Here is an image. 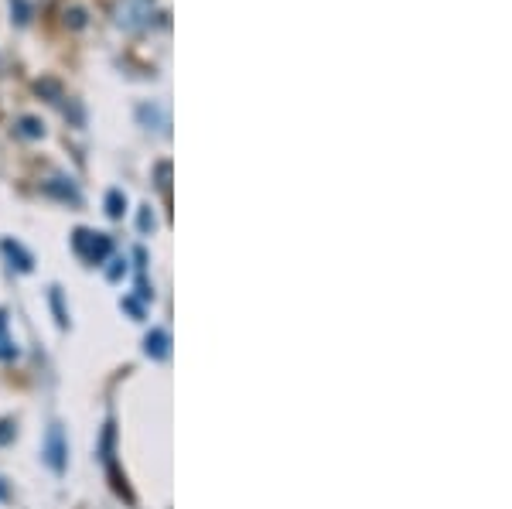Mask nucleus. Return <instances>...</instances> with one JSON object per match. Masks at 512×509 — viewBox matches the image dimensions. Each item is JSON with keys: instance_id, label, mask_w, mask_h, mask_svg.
I'll list each match as a JSON object with an SVG mask.
<instances>
[{"instance_id": "1", "label": "nucleus", "mask_w": 512, "mask_h": 509, "mask_svg": "<svg viewBox=\"0 0 512 509\" xmlns=\"http://www.w3.org/2000/svg\"><path fill=\"white\" fill-rule=\"evenodd\" d=\"M151 14H154V0H120L117 4V24L120 28H130V31H140L151 24Z\"/></svg>"}, {"instance_id": "5", "label": "nucleus", "mask_w": 512, "mask_h": 509, "mask_svg": "<svg viewBox=\"0 0 512 509\" xmlns=\"http://www.w3.org/2000/svg\"><path fill=\"white\" fill-rule=\"evenodd\" d=\"M110 205H113L110 216H120V195H110Z\"/></svg>"}, {"instance_id": "4", "label": "nucleus", "mask_w": 512, "mask_h": 509, "mask_svg": "<svg viewBox=\"0 0 512 509\" xmlns=\"http://www.w3.org/2000/svg\"><path fill=\"white\" fill-rule=\"evenodd\" d=\"M21 127H24V134H28V137H38V134H41V130H38V123H35V120H24V123H21Z\"/></svg>"}, {"instance_id": "2", "label": "nucleus", "mask_w": 512, "mask_h": 509, "mask_svg": "<svg viewBox=\"0 0 512 509\" xmlns=\"http://www.w3.org/2000/svg\"><path fill=\"white\" fill-rule=\"evenodd\" d=\"M72 246H76V253H82L89 264H99V260L110 253V240H106L103 233H86V229H79Z\"/></svg>"}, {"instance_id": "3", "label": "nucleus", "mask_w": 512, "mask_h": 509, "mask_svg": "<svg viewBox=\"0 0 512 509\" xmlns=\"http://www.w3.org/2000/svg\"><path fill=\"white\" fill-rule=\"evenodd\" d=\"M147 352H154V356H164V335H154V339H147Z\"/></svg>"}]
</instances>
